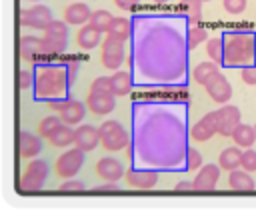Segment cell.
Masks as SVG:
<instances>
[{"instance_id": "obj_3", "label": "cell", "mask_w": 256, "mask_h": 214, "mask_svg": "<svg viewBox=\"0 0 256 214\" xmlns=\"http://www.w3.org/2000/svg\"><path fill=\"white\" fill-rule=\"evenodd\" d=\"M222 42L226 68H244L256 62V30L250 24L222 30Z\"/></svg>"}, {"instance_id": "obj_22", "label": "cell", "mask_w": 256, "mask_h": 214, "mask_svg": "<svg viewBox=\"0 0 256 214\" xmlns=\"http://www.w3.org/2000/svg\"><path fill=\"white\" fill-rule=\"evenodd\" d=\"M106 36L110 38H116V40H122V42H128L132 38V18H122V16H114Z\"/></svg>"}, {"instance_id": "obj_6", "label": "cell", "mask_w": 256, "mask_h": 214, "mask_svg": "<svg viewBox=\"0 0 256 214\" xmlns=\"http://www.w3.org/2000/svg\"><path fill=\"white\" fill-rule=\"evenodd\" d=\"M48 162L46 160H32L20 176V192H38L44 188L48 180Z\"/></svg>"}, {"instance_id": "obj_33", "label": "cell", "mask_w": 256, "mask_h": 214, "mask_svg": "<svg viewBox=\"0 0 256 214\" xmlns=\"http://www.w3.org/2000/svg\"><path fill=\"white\" fill-rule=\"evenodd\" d=\"M112 20H114V16H112L108 10H94L92 16H90V22H88V24L94 26L98 32L106 34L108 28H110V24H112Z\"/></svg>"}, {"instance_id": "obj_45", "label": "cell", "mask_w": 256, "mask_h": 214, "mask_svg": "<svg viewBox=\"0 0 256 214\" xmlns=\"http://www.w3.org/2000/svg\"><path fill=\"white\" fill-rule=\"evenodd\" d=\"M114 4L120 8V10H132L140 4V0H114Z\"/></svg>"}, {"instance_id": "obj_40", "label": "cell", "mask_w": 256, "mask_h": 214, "mask_svg": "<svg viewBox=\"0 0 256 214\" xmlns=\"http://www.w3.org/2000/svg\"><path fill=\"white\" fill-rule=\"evenodd\" d=\"M248 0H222V6L228 14H242L246 10Z\"/></svg>"}, {"instance_id": "obj_41", "label": "cell", "mask_w": 256, "mask_h": 214, "mask_svg": "<svg viewBox=\"0 0 256 214\" xmlns=\"http://www.w3.org/2000/svg\"><path fill=\"white\" fill-rule=\"evenodd\" d=\"M86 188V184L80 180V178H68L66 182H62L60 186H58V190H62V192H80V190H84Z\"/></svg>"}, {"instance_id": "obj_14", "label": "cell", "mask_w": 256, "mask_h": 214, "mask_svg": "<svg viewBox=\"0 0 256 214\" xmlns=\"http://www.w3.org/2000/svg\"><path fill=\"white\" fill-rule=\"evenodd\" d=\"M86 106L96 116L110 114L116 108V94L114 92H90L86 98Z\"/></svg>"}, {"instance_id": "obj_27", "label": "cell", "mask_w": 256, "mask_h": 214, "mask_svg": "<svg viewBox=\"0 0 256 214\" xmlns=\"http://www.w3.org/2000/svg\"><path fill=\"white\" fill-rule=\"evenodd\" d=\"M230 138L234 140L236 146H240V148H250V146L254 144V140H256V128H254V126H248V124H238Z\"/></svg>"}, {"instance_id": "obj_44", "label": "cell", "mask_w": 256, "mask_h": 214, "mask_svg": "<svg viewBox=\"0 0 256 214\" xmlns=\"http://www.w3.org/2000/svg\"><path fill=\"white\" fill-rule=\"evenodd\" d=\"M116 190H120V186L118 182H112V180H106L102 186H96V192H116Z\"/></svg>"}, {"instance_id": "obj_7", "label": "cell", "mask_w": 256, "mask_h": 214, "mask_svg": "<svg viewBox=\"0 0 256 214\" xmlns=\"http://www.w3.org/2000/svg\"><path fill=\"white\" fill-rule=\"evenodd\" d=\"M52 10L44 4H34L32 8L20 10V26L22 28H32V30H46L48 24L52 22Z\"/></svg>"}, {"instance_id": "obj_48", "label": "cell", "mask_w": 256, "mask_h": 214, "mask_svg": "<svg viewBox=\"0 0 256 214\" xmlns=\"http://www.w3.org/2000/svg\"><path fill=\"white\" fill-rule=\"evenodd\" d=\"M26 2H40V0H26Z\"/></svg>"}, {"instance_id": "obj_32", "label": "cell", "mask_w": 256, "mask_h": 214, "mask_svg": "<svg viewBox=\"0 0 256 214\" xmlns=\"http://www.w3.org/2000/svg\"><path fill=\"white\" fill-rule=\"evenodd\" d=\"M206 54H208L210 60H214L216 64L224 66V42H222V36L206 40Z\"/></svg>"}, {"instance_id": "obj_28", "label": "cell", "mask_w": 256, "mask_h": 214, "mask_svg": "<svg viewBox=\"0 0 256 214\" xmlns=\"http://www.w3.org/2000/svg\"><path fill=\"white\" fill-rule=\"evenodd\" d=\"M240 162H242V152H240L238 146H230V148H226V150L220 152L218 164H220L222 170L232 172V170H236L240 166Z\"/></svg>"}, {"instance_id": "obj_18", "label": "cell", "mask_w": 256, "mask_h": 214, "mask_svg": "<svg viewBox=\"0 0 256 214\" xmlns=\"http://www.w3.org/2000/svg\"><path fill=\"white\" fill-rule=\"evenodd\" d=\"M100 144V130L94 128L92 124H80L74 128V146L82 148L84 152L94 150Z\"/></svg>"}, {"instance_id": "obj_15", "label": "cell", "mask_w": 256, "mask_h": 214, "mask_svg": "<svg viewBox=\"0 0 256 214\" xmlns=\"http://www.w3.org/2000/svg\"><path fill=\"white\" fill-rule=\"evenodd\" d=\"M86 108H88V106H86L84 102L74 100V98H66V100H62L60 110H58L56 114L62 118L64 124L74 126V124H80V122L84 120V116H86Z\"/></svg>"}, {"instance_id": "obj_47", "label": "cell", "mask_w": 256, "mask_h": 214, "mask_svg": "<svg viewBox=\"0 0 256 214\" xmlns=\"http://www.w3.org/2000/svg\"><path fill=\"white\" fill-rule=\"evenodd\" d=\"M152 2H154V4H166L168 0H152Z\"/></svg>"}, {"instance_id": "obj_17", "label": "cell", "mask_w": 256, "mask_h": 214, "mask_svg": "<svg viewBox=\"0 0 256 214\" xmlns=\"http://www.w3.org/2000/svg\"><path fill=\"white\" fill-rule=\"evenodd\" d=\"M214 134H218V124H216V112L204 114L196 124L190 126V136L196 142H206Z\"/></svg>"}, {"instance_id": "obj_1", "label": "cell", "mask_w": 256, "mask_h": 214, "mask_svg": "<svg viewBox=\"0 0 256 214\" xmlns=\"http://www.w3.org/2000/svg\"><path fill=\"white\" fill-rule=\"evenodd\" d=\"M188 20L178 10L132 16L130 72L142 88L188 86Z\"/></svg>"}, {"instance_id": "obj_25", "label": "cell", "mask_w": 256, "mask_h": 214, "mask_svg": "<svg viewBox=\"0 0 256 214\" xmlns=\"http://www.w3.org/2000/svg\"><path fill=\"white\" fill-rule=\"evenodd\" d=\"M110 80H112V92H114L116 96H126V94L132 90V86H134L132 72L116 70V72L110 76Z\"/></svg>"}, {"instance_id": "obj_8", "label": "cell", "mask_w": 256, "mask_h": 214, "mask_svg": "<svg viewBox=\"0 0 256 214\" xmlns=\"http://www.w3.org/2000/svg\"><path fill=\"white\" fill-rule=\"evenodd\" d=\"M82 166H84V150L78 146L66 150L56 160V172L60 178H74Z\"/></svg>"}, {"instance_id": "obj_39", "label": "cell", "mask_w": 256, "mask_h": 214, "mask_svg": "<svg viewBox=\"0 0 256 214\" xmlns=\"http://www.w3.org/2000/svg\"><path fill=\"white\" fill-rule=\"evenodd\" d=\"M90 92H112V80H110V76H98L90 84Z\"/></svg>"}, {"instance_id": "obj_19", "label": "cell", "mask_w": 256, "mask_h": 214, "mask_svg": "<svg viewBox=\"0 0 256 214\" xmlns=\"http://www.w3.org/2000/svg\"><path fill=\"white\" fill-rule=\"evenodd\" d=\"M96 174L106 182V180H112V182H118L120 178H124L126 170L122 166L120 160L112 158V156H104L96 162Z\"/></svg>"}, {"instance_id": "obj_24", "label": "cell", "mask_w": 256, "mask_h": 214, "mask_svg": "<svg viewBox=\"0 0 256 214\" xmlns=\"http://www.w3.org/2000/svg\"><path fill=\"white\" fill-rule=\"evenodd\" d=\"M228 186L236 192H250V190H254V178L250 176L248 170H244V168L238 170L236 168L228 176Z\"/></svg>"}, {"instance_id": "obj_20", "label": "cell", "mask_w": 256, "mask_h": 214, "mask_svg": "<svg viewBox=\"0 0 256 214\" xmlns=\"http://www.w3.org/2000/svg\"><path fill=\"white\" fill-rule=\"evenodd\" d=\"M92 10L86 2H72L66 10H64V22L66 24H74V26H84L90 22Z\"/></svg>"}, {"instance_id": "obj_38", "label": "cell", "mask_w": 256, "mask_h": 214, "mask_svg": "<svg viewBox=\"0 0 256 214\" xmlns=\"http://www.w3.org/2000/svg\"><path fill=\"white\" fill-rule=\"evenodd\" d=\"M240 166H242L244 170H248V172H256V150L246 148V150L242 152V162H240Z\"/></svg>"}, {"instance_id": "obj_31", "label": "cell", "mask_w": 256, "mask_h": 214, "mask_svg": "<svg viewBox=\"0 0 256 214\" xmlns=\"http://www.w3.org/2000/svg\"><path fill=\"white\" fill-rule=\"evenodd\" d=\"M44 38H50V40H62V42H68V24L64 20H52L48 24V28L44 30Z\"/></svg>"}, {"instance_id": "obj_50", "label": "cell", "mask_w": 256, "mask_h": 214, "mask_svg": "<svg viewBox=\"0 0 256 214\" xmlns=\"http://www.w3.org/2000/svg\"><path fill=\"white\" fill-rule=\"evenodd\" d=\"M254 128H256V124H254Z\"/></svg>"}, {"instance_id": "obj_16", "label": "cell", "mask_w": 256, "mask_h": 214, "mask_svg": "<svg viewBox=\"0 0 256 214\" xmlns=\"http://www.w3.org/2000/svg\"><path fill=\"white\" fill-rule=\"evenodd\" d=\"M220 170H222L220 164H204L198 170L196 178L192 180L194 182V190H198V192H210V190H214L218 186Z\"/></svg>"}, {"instance_id": "obj_49", "label": "cell", "mask_w": 256, "mask_h": 214, "mask_svg": "<svg viewBox=\"0 0 256 214\" xmlns=\"http://www.w3.org/2000/svg\"><path fill=\"white\" fill-rule=\"evenodd\" d=\"M202 2H208V0H202Z\"/></svg>"}, {"instance_id": "obj_13", "label": "cell", "mask_w": 256, "mask_h": 214, "mask_svg": "<svg viewBox=\"0 0 256 214\" xmlns=\"http://www.w3.org/2000/svg\"><path fill=\"white\" fill-rule=\"evenodd\" d=\"M158 178H160V172L158 170H148V168H130L126 170L124 174V180L128 182V186L132 188H140V190H150L158 184Z\"/></svg>"}, {"instance_id": "obj_37", "label": "cell", "mask_w": 256, "mask_h": 214, "mask_svg": "<svg viewBox=\"0 0 256 214\" xmlns=\"http://www.w3.org/2000/svg\"><path fill=\"white\" fill-rule=\"evenodd\" d=\"M204 160H202V154L196 150V148H188V154H186V172H192V170H198V168H202L204 164H202Z\"/></svg>"}, {"instance_id": "obj_43", "label": "cell", "mask_w": 256, "mask_h": 214, "mask_svg": "<svg viewBox=\"0 0 256 214\" xmlns=\"http://www.w3.org/2000/svg\"><path fill=\"white\" fill-rule=\"evenodd\" d=\"M240 76H242V80H244L248 86H254V84H256V62L250 64V66L240 68Z\"/></svg>"}, {"instance_id": "obj_10", "label": "cell", "mask_w": 256, "mask_h": 214, "mask_svg": "<svg viewBox=\"0 0 256 214\" xmlns=\"http://www.w3.org/2000/svg\"><path fill=\"white\" fill-rule=\"evenodd\" d=\"M204 88H206L208 96H210L214 102H218L220 106H222V104H228L230 98H232V86H230L228 78H226L220 70H218L216 74H212V76L206 80Z\"/></svg>"}, {"instance_id": "obj_5", "label": "cell", "mask_w": 256, "mask_h": 214, "mask_svg": "<svg viewBox=\"0 0 256 214\" xmlns=\"http://www.w3.org/2000/svg\"><path fill=\"white\" fill-rule=\"evenodd\" d=\"M100 130V146L108 152H118L124 146H130L132 136L118 120H106L98 126Z\"/></svg>"}, {"instance_id": "obj_23", "label": "cell", "mask_w": 256, "mask_h": 214, "mask_svg": "<svg viewBox=\"0 0 256 214\" xmlns=\"http://www.w3.org/2000/svg\"><path fill=\"white\" fill-rule=\"evenodd\" d=\"M76 42L82 50H92L102 42V32H98L90 24H84V26H80V30L76 34Z\"/></svg>"}, {"instance_id": "obj_34", "label": "cell", "mask_w": 256, "mask_h": 214, "mask_svg": "<svg viewBox=\"0 0 256 214\" xmlns=\"http://www.w3.org/2000/svg\"><path fill=\"white\" fill-rule=\"evenodd\" d=\"M60 124H62V118H60V116L48 114V116H44V118L40 120V124H38V134H40L42 138H50L52 132H54Z\"/></svg>"}, {"instance_id": "obj_36", "label": "cell", "mask_w": 256, "mask_h": 214, "mask_svg": "<svg viewBox=\"0 0 256 214\" xmlns=\"http://www.w3.org/2000/svg\"><path fill=\"white\" fill-rule=\"evenodd\" d=\"M64 66H66V74H68V82L70 86L76 82V76L80 72V58L78 56H66L64 58Z\"/></svg>"}, {"instance_id": "obj_35", "label": "cell", "mask_w": 256, "mask_h": 214, "mask_svg": "<svg viewBox=\"0 0 256 214\" xmlns=\"http://www.w3.org/2000/svg\"><path fill=\"white\" fill-rule=\"evenodd\" d=\"M186 38H188V48L194 50L198 44H202V42L208 40V32H206L202 26L194 24V26H188V34H186Z\"/></svg>"}, {"instance_id": "obj_26", "label": "cell", "mask_w": 256, "mask_h": 214, "mask_svg": "<svg viewBox=\"0 0 256 214\" xmlns=\"http://www.w3.org/2000/svg\"><path fill=\"white\" fill-rule=\"evenodd\" d=\"M176 10L186 16L190 26H194L202 20V0H182Z\"/></svg>"}, {"instance_id": "obj_29", "label": "cell", "mask_w": 256, "mask_h": 214, "mask_svg": "<svg viewBox=\"0 0 256 214\" xmlns=\"http://www.w3.org/2000/svg\"><path fill=\"white\" fill-rule=\"evenodd\" d=\"M48 140H50L52 146H58V148L70 146V144H74V128H70V124H64V122H62V124L52 132V136H50Z\"/></svg>"}, {"instance_id": "obj_2", "label": "cell", "mask_w": 256, "mask_h": 214, "mask_svg": "<svg viewBox=\"0 0 256 214\" xmlns=\"http://www.w3.org/2000/svg\"><path fill=\"white\" fill-rule=\"evenodd\" d=\"M188 102H134L132 140L128 156L134 168L158 172H186Z\"/></svg>"}, {"instance_id": "obj_9", "label": "cell", "mask_w": 256, "mask_h": 214, "mask_svg": "<svg viewBox=\"0 0 256 214\" xmlns=\"http://www.w3.org/2000/svg\"><path fill=\"white\" fill-rule=\"evenodd\" d=\"M20 56H22V60L32 62V64H40V62L50 60V56L46 54L44 40L38 36H30V34H24L20 38Z\"/></svg>"}, {"instance_id": "obj_30", "label": "cell", "mask_w": 256, "mask_h": 214, "mask_svg": "<svg viewBox=\"0 0 256 214\" xmlns=\"http://www.w3.org/2000/svg\"><path fill=\"white\" fill-rule=\"evenodd\" d=\"M218 68H220V64H216L214 60H206V62H200V64H196L194 66V70H192V78H194V82H198V84H206V80L212 76V74H216L218 72Z\"/></svg>"}, {"instance_id": "obj_11", "label": "cell", "mask_w": 256, "mask_h": 214, "mask_svg": "<svg viewBox=\"0 0 256 214\" xmlns=\"http://www.w3.org/2000/svg\"><path fill=\"white\" fill-rule=\"evenodd\" d=\"M102 66L108 68V70H118L122 60H124V42L122 40H116V38H110L106 36L102 40Z\"/></svg>"}, {"instance_id": "obj_12", "label": "cell", "mask_w": 256, "mask_h": 214, "mask_svg": "<svg viewBox=\"0 0 256 214\" xmlns=\"http://www.w3.org/2000/svg\"><path fill=\"white\" fill-rule=\"evenodd\" d=\"M216 124H218V134L222 136H232L240 122V110L232 104H222L216 110Z\"/></svg>"}, {"instance_id": "obj_42", "label": "cell", "mask_w": 256, "mask_h": 214, "mask_svg": "<svg viewBox=\"0 0 256 214\" xmlns=\"http://www.w3.org/2000/svg\"><path fill=\"white\" fill-rule=\"evenodd\" d=\"M34 82H36V72L34 70H20V88L22 90L34 88Z\"/></svg>"}, {"instance_id": "obj_21", "label": "cell", "mask_w": 256, "mask_h": 214, "mask_svg": "<svg viewBox=\"0 0 256 214\" xmlns=\"http://www.w3.org/2000/svg\"><path fill=\"white\" fill-rule=\"evenodd\" d=\"M42 152L40 136L32 134L30 130H20V156L22 158H36Z\"/></svg>"}, {"instance_id": "obj_4", "label": "cell", "mask_w": 256, "mask_h": 214, "mask_svg": "<svg viewBox=\"0 0 256 214\" xmlns=\"http://www.w3.org/2000/svg\"><path fill=\"white\" fill-rule=\"evenodd\" d=\"M36 82H34V100L36 102H50V100H64L68 98L70 82L66 74V66L56 62H40L34 64Z\"/></svg>"}, {"instance_id": "obj_46", "label": "cell", "mask_w": 256, "mask_h": 214, "mask_svg": "<svg viewBox=\"0 0 256 214\" xmlns=\"http://www.w3.org/2000/svg\"><path fill=\"white\" fill-rule=\"evenodd\" d=\"M176 190L178 192H184V190H194V182H188V180H182L176 184Z\"/></svg>"}]
</instances>
